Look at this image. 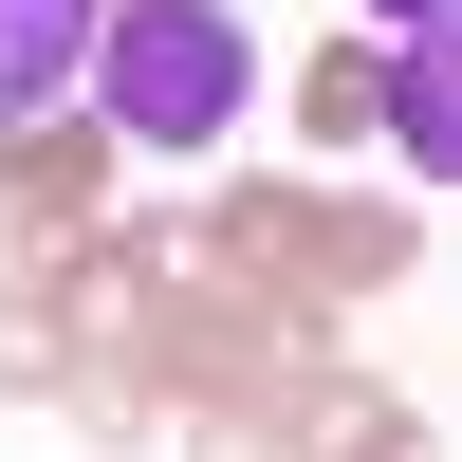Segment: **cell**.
<instances>
[{
    "label": "cell",
    "instance_id": "6da1fadb",
    "mask_svg": "<svg viewBox=\"0 0 462 462\" xmlns=\"http://www.w3.org/2000/svg\"><path fill=\"white\" fill-rule=\"evenodd\" d=\"M259 93V37L222 19V0H111L93 19V111L130 148H222Z\"/></svg>",
    "mask_w": 462,
    "mask_h": 462
},
{
    "label": "cell",
    "instance_id": "7a4b0ae2",
    "mask_svg": "<svg viewBox=\"0 0 462 462\" xmlns=\"http://www.w3.org/2000/svg\"><path fill=\"white\" fill-rule=\"evenodd\" d=\"M93 19H111V0H0V130L93 74Z\"/></svg>",
    "mask_w": 462,
    "mask_h": 462
},
{
    "label": "cell",
    "instance_id": "3957f363",
    "mask_svg": "<svg viewBox=\"0 0 462 462\" xmlns=\"http://www.w3.org/2000/svg\"><path fill=\"white\" fill-rule=\"evenodd\" d=\"M389 148L462 185V37H389Z\"/></svg>",
    "mask_w": 462,
    "mask_h": 462
},
{
    "label": "cell",
    "instance_id": "277c9868",
    "mask_svg": "<svg viewBox=\"0 0 462 462\" xmlns=\"http://www.w3.org/2000/svg\"><path fill=\"white\" fill-rule=\"evenodd\" d=\"M370 19H389V37H462V0H370Z\"/></svg>",
    "mask_w": 462,
    "mask_h": 462
}]
</instances>
